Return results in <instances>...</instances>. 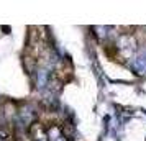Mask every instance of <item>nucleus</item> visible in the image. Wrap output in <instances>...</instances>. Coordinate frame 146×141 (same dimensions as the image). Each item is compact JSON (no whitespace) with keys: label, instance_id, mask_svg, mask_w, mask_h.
I'll list each match as a JSON object with an SVG mask.
<instances>
[{"label":"nucleus","instance_id":"obj_1","mask_svg":"<svg viewBox=\"0 0 146 141\" xmlns=\"http://www.w3.org/2000/svg\"><path fill=\"white\" fill-rule=\"evenodd\" d=\"M54 79H58L61 84H66L72 79V66L69 62H61L59 67L54 71Z\"/></svg>","mask_w":146,"mask_h":141}]
</instances>
